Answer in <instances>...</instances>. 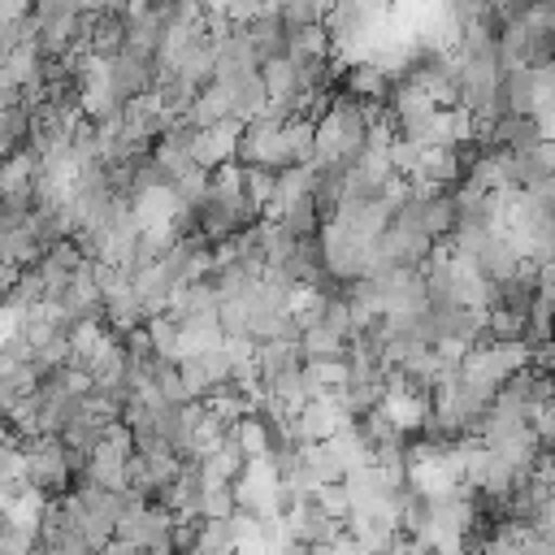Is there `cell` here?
<instances>
[{
    "label": "cell",
    "mask_w": 555,
    "mask_h": 555,
    "mask_svg": "<svg viewBox=\"0 0 555 555\" xmlns=\"http://www.w3.org/2000/svg\"><path fill=\"white\" fill-rule=\"evenodd\" d=\"M286 56H291V61L334 56V43H330L325 22H321V26H299V30H291V39H286Z\"/></svg>",
    "instance_id": "12"
},
{
    "label": "cell",
    "mask_w": 555,
    "mask_h": 555,
    "mask_svg": "<svg viewBox=\"0 0 555 555\" xmlns=\"http://www.w3.org/2000/svg\"><path fill=\"white\" fill-rule=\"evenodd\" d=\"M217 347H225V330H221V317L217 312L178 321V360L204 356V351H217Z\"/></svg>",
    "instance_id": "5"
},
{
    "label": "cell",
    "mask_w": 555,
    "mask_h": 555,
    "mask_svg": "<svg viewBox=\"0 0 555 555\" xmlns=\"http://www.w3.org/2000/svg\"><path fill=\"white\" fill-rule=\"evenodd\" d=\"M251 69H260V56H256V48H251L247 30H243V26H234V35L217 48L212 82H225V78H238V74H251Z\"/></svg>",
    "instance_id": "7"
},
{
    "label": "cell",
    "mask_w": 555,
    "mask_h": 555,
    "mask_svg": "<svg viewBox=\"0 0 555 555\" xmlns=\"http://www.w3.org/2000/svg\"><path fill=\"white\" fill-rule=\"evenodd\" d=\"M186 117L199 126V130H208V126H221V121H230L234 117V108H230V95H225V87L221 82H208L195 100H191V108H186Z\"/></svg>",
    "instance_id": "9"
},
{
    "label": "cell",
    "mask_w": 555,
    "mask_h": 555,
    "mask_svg": "<svg viewBox=\"0 0 555 555\" xmlns=\"http://www.w3.org/2000/svg\"><path fill=\"white\" fill-rule=\"evenodd\" d=\"M238 134H243V121H221V126H208L195 134V165L199 169H221L238 156Z\"/></svg>",
    "instance_id": "4"
},
{
    "label": "cell",
    "mask_w": 555,
    "mask_h": 555,
    "mask_svg": "<svg viewBox=\"0 0 555 555\" xmlns=\"http://www.w3.org/2000/svg\"><path fill=\"white\" fill-rule=\"evenodd\" d=\"M282 139H286V160L291 165H317V121L312 117H286L282 126Z\"/></svg>",
    "instance_id": "10"
},
{
    "label": "cell",
    "mask_w": 555,
    "mask_h": 555,
    "mask_svg": "<svg viewBox=\"0 0 555 555\" xmlns=\"http://www.w3.org/2000/svg\"><path fill=\"white\" fill-rule=\"evenodd\" d=\"M343 91H347L351 100H364V104H390L395 82L382 74V65L360 61V65H347V69H343Z\"/></svg>",
    "instance_id": "6"
},
{
    "label": "cell",
    "mask_w": 555,
    "mask_h": 555,
    "mask_svg": "<svg viewBox=\"0 0 555 555\" xmlns=\"http://www.w3.org/2000/svg\"><path fill=\"white\" fill-rule=\"evenodd\" d=\"M282 126H286V117H278V113H260V117H251V121H243V134H238V165L247 169V165H260V169H291V160H286V139H282Z\"/></svg>",
    "instance_id": "1"
},
{
    "label": "cell",
    "mask_w": 555,
    "mask_h": 555,
    "mask_svg": "<svg viewBox=\"0 0 555 555\" xmlns=\"http://www.w3.org/2000/svg\"><path fill=\"white\" fill-rule=\"evenodd\" d=\"M108 87H113V95H117L121 104L147 95V91L156 87V56H143V52H134V48L121 43V48L108 56Z\"/></svg>",
    "instance_id": "3"
},
{
    "label": "cell",
    "mask_w": 555,
    "mask_h": 555,
    "mask_svg": "<svg viewBox=\"0 0 555 555\" xmlns=\"http://www.w3.org/2000/svg\"><path fill=\"white\" fill-rule=\"evenodd\" d=\"M264 13V0H230V9H225V17L234 22V26H247L251 17H260Z\"/></svg>",
    "instance_id": "15"
},
{
    "label": "cell",
    "mask_w": 555,
    "mask_h": 555,
    "mask_svg": "<svg viewBox=\"0 0 555 555\" xmlns=\"http://www.w3.org/2000/svg\"><path fill=\"white\" fill-rule=\"evenodd\" d=\"M35 173H39L35 147L9 152V156L0 160V186H4V195H9V191H30V186H35Z\"/></svg>",
    "instance_id": "11"
},
{
    "label": "cell",
    "mask_w": 555,
    "mask_h": 555,
    "mask_svg": "<svg viewBox=\"0 0 555 555\" xmlns=\"http://www.w3.org/2000/svg\"><path fill=\"white\" fill-rule=\"evenodd\" d=\"M143 325H147L152 351H156L160 360H178V321H173L169 312H156V317H147Z\"/></svg>",
    "instance_id": "14"
},
{
    "label": "cell",
    "mask_w": 555,
    "mask_h": 555,
    "mask_svg": "<svg viewBox=\"0 0 555 555\" xmlns=\"http://www.w3.org/2000/svg\"><path fill=\"white\" fill-rule=\"evenodd\" d=\"M65 13H78V0H35L39 22H52V17H65Z\"/></svg>",
    "instance_id": "16"
},
{
    "label": "cell",
    "mask_w": 555,
    "mask_h": 555,
    "mask_svg": "<svg viewBox=\"0 0 555 555\" xmlns=\"http://www.w3.org/2000/svg\"><path fill=\"white\" fill-rule=\"evenodd\" d=\"M30 13V0H0V26L4 22H17V17H26Z\"/></svg>",
    "instance_id": "17"
},
{
    "label": "cell",
    "mask_w": 555,
    "mask_h": 555,
    "mask_svg": "<svg viewBox=\"0 0 555 555\" xmlns=\"http://www.w3.org/2000/svg\"><path fill=\"white\" fill-rule=\"evenodd\" d=\"M299 347H304V360H347L351 343L343 334H334L330 325H312V330H304Z\"/></svg>",
    "instance_id": "13"
},
{
    "label": "cell",
    "mask_w": 555,
    "mask_h": 555,
    "mask_svg": "<svg viewBox=\"0 0 555 555\" xmlns=\"http://www.w3.org/2000/svg\"><path fill=\"white\" fill-rule=\"evenodd\" d=\"M243 30H247V39H251V48H256L260 65H264V61H278V56H286V39H291V30H286L282 13L264 9V13H260V17H251Z\"/></svg>",
    "instance_id": "8"
},
{
    "label": "cell",
    "mask_w": 555,
    "mask_h": 555,
    "mask_svg": "<svg viewBox=\"0 0 555 555\" xmlns=\"http://www.w3.org/2000/svg\"><path fill=\"white\" fill-rule=\"evenodd\" d=\"M22 451H26V486L43 490L48 499L69 494L74 468H69V455H65L61 438H30V442H22Z\"/></svg>",
    "instance_id": "2"
}]
</instances>
